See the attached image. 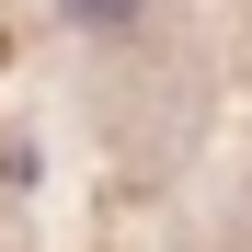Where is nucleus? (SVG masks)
Wrapping results in <instances>:
<instances>
[{
    "label": "nucleus",
    "mask_w": 252,
    "mask_h": 252,
    "mask_svg": "<svg viewBox=\"0 0 252 252\" xmlns=\"http://www.w3.org/2000/svg\"><path fill=\"white\" fill-rule=\"evenodd\" d=\"M138 0H69V23H126Z\"/></svg>",
    "instance_id": "f257e3e1"
}]
</instances>
